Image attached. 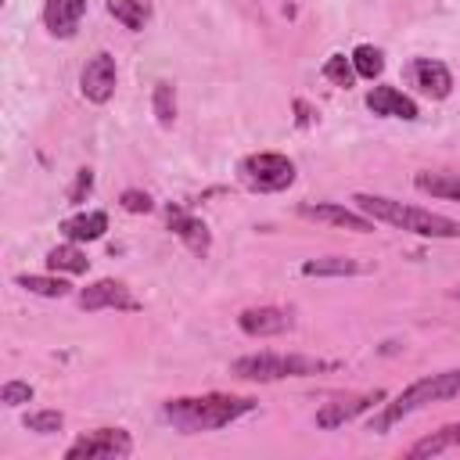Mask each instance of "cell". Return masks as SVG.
Instances as JSON below:
<instances>
[{
	"label": "cell",
	"instance_id": "obj_30",
	"mask_svg": "<svg viewBox=\"0 0 460 460\" xmlns=\"http://www.w3.org/2000/svg\"><path fill=\"white\" fill-rule=\"evenodd\" d=\"M449 295H453V298H460V284H456V288H453V291H449Z\"/></svg>",
	"mask_w": 460,
	"mask_h": 460
},
{
	"label": "cell",
	"instance_id": "obj_10",
	"mask_svg": "<svg viewBox=\"0 0 460 460\" xmlns=\"http://www.w3.org/2000/svg\"><path fill=\"white\" fill-rule=\"evenodd\" d=\"M165 219H169V230H172V234H176L198 259L208 255V248H212V234H208V226H205L198 216H190V212L169 205V208H165Z\"/></svg>",
	"mask_w": 460,
	"mask_h": 460
},
{
	"label": "cell",
	"instance_id": "obj_7",
	"mask_svg": "<svg viewBox=\"0 0 460 460\" xmlns=\"http://www.w3.org/2000/svg\"><path fill=\"white\" fill-rule=\"evenodd\" d=\"M115 58L108 54V50H97L86 65H83V72H79V90H83V97L86 101H93V104H104L111 93H115Z\"/></svg>",
	"mask_w": 460,
	"mask_h": 460
},
{
	"label": "cell",
	"instance_id": "obj_9",
	"mask_svg": "<svg viewBox=\"0 0 460 460\" xmlns=\"http://www.w3.org/2000/svg\"><path fill=\"white\" fill-rule=\"evenodd\" d=\"M381 399H385V392H381V388H374V392H359V395H345V399L323 402V406L316 410V424H320V428H338V424H345V420L359 417L363 410H370V406H374V402H381Z\"/></svg>",
	"mask_w": 460,
	"mask_h": 460
},
{
	"label": "cell",
	"instance_id": "obj_26",
	"mask_svg": "<svg viewBox=\"0 0 460 460\" xmlns=\"http://www.w3.org/2000/svg\"><path fill=\"white\" fill-rule=\"evenodd\" d=\"M61 424H65V417L58 410H40V413L25 417V428L36 431V435H54V431H61Z\"/></svg>",
	"mask_w": 460,
	"mask_h": 460
},
{
	"label": "cell",
	"instance_id": "obj_14",
	"mask_svg": "<svg viewBox=\"0 0 460 460\" xmlns=\"http://www.w3.org/2000/svg\"><path fill=\"white\" fill-rule=\"evenodd\" d=\"M367 108L374 115H385V119H406V122L417 119V104L402 90H395V86H374L367 93Z\"/></svg>",
	"mask_w": 460,
	"mask_h": 460
},
{
	"label": "cell",
	"instance_id": "obj_18",
	"mask_svg": "<svg viewBox=\"0 0 460 460\" xmlns=\"http://www.w3.org/2000/svg\"><path fill=\"white\" fill-rule=\"evenodd\" d=\"M367 270H370L367 262H356V259H345V255H327V259L302 262L305 277H349V273H367Z\"/></svg>",
	"mask_w": 460,
	"mask_h": 460
},
{
	"label": "cell",
	"instance_id": "obj_23",
	"mask_svg": "<svg viewBox=\"0 0 460 460\" xmlns=\"http://www.w3.org/2000/svg\"><path fill=\"white\" fill-rule=\"evenodd\" d=\"M352 65H356V75L377 79V75L385 72V54H381L377 47H370V43H359V47L352 50Z\"/></svg>",
	"mask_w": 460,
	"mask_h": 460
},
{
	"label": "cell",
	"instance_id": "obj_13",
	"mask_svg": "<svg viewBox=\"0 0 460 460\" xmlns=\"http://www.w3.org/2000/svg\"><path fill=\"white\" fill-rule=\"evenodd\" d=\"M410 75H413V83H417L428 97H435V101L449 97V90H453L449 68H446L442 61H435V58H417V61L410 65Z\"/></svg>",
	"mask_w": 460,
	"mask_h": 460
},
{
	"label": "cell",
	"instance_id": "obj_20",
	"mask_svg": "<svg viewBox=\"0 0 460 460\" xmlns=\"http://www.w3.org/2000/svg\"><path fill=\"white\" fill-rule=\"evenodd\" d=\"M47 266L50 270H65V273H86L90 259L75 248V241H68V244H58V248L47 252Z\"/></svg>",
	"mask_w": 460,
	"mask_h": 460
},
{
	"label": "cell",
	"instance_id": "obj_28",
	"mask_svg": "<svg viewBox=\"0 0 460 460\" xmlns=\"http://www.w3.org/2000/svg\"><path fill=\"white\" fill-rule=\"evenodd\" d=\"M90 190H93V172H90V169H79V172H75V183L68 187V201H72V205H79Z\"/></svg>",
	"mask_w": 460,
	"mask_h": 460
},
{
	"label": "cell",
	"instance_id": "obj_19",
	"mask_svg": "<svg viewBox=\"0 0 460 460\" xmlns=\"http://www.w3.org/2000/svg\"><path fill=\"white\" fill-rule=\"evenodd\" d=\"M453 446H460V424H446V428L431 431L428 438L413 442L410 446V456H438V453H446Z\"/></svg>",
	"mask_w": 460,
	"mask_h": 460
},
{
	"label": "cell",
	"instance_id": "obj_5",
	"mask_svg": "<svg viewBox=\"0 0 460 460\" xmlns=\"http://www.w3.org/2000/svg\"><path fill=\"white\" fill-rule=\"evenodd\" d=\"M237 176L248 190H259V194H273V190H284L295 183V162L277 155V151H259V155H248L241 158L237 165Z\"/></svg>",
	"mask_w": 460,
	"mask_h": 460
},
{
	"label": "cell",
	"instance_id": "obj_3",
	"mask_svg": "<svg viewBox=\"0 0 460 460\" xmlns=\"http://www.w3.org/2000/svg\"><path fill=\"white\" fill-rule=\"evenodd\" d=\"M460 395V370H442V374H428L420 381H413L410 388H402L392 402H385V410L377 417H370L367 431H388L392 424H399L402 417L417 413L420 406L428 402H442V399H453Z\"/></svg>",
	"mask_w": 460,
	"mask_h": 460
},
{
	"label": "cell",
	"instance_id": "obj_6",
	"mask_svg": "<svg viewBox=\"0 0 460 460\" xmlns=\"http://www.w3.org/2000/svg\"><path fill=\"white\" fill-rule=\"evenodd\" d=\"M133 453V438L129 431L122 428H97V431H86L79 435L65 456L68 460H119V456H129Z\"/></svg>",
	"mask_w": 460,
	"mask_h": 460
},
{
	"label": "cell",
	"instance_id": "obj_1",
	"mask_svg": "<svg viewBox=\"0 0 460 460\" xmlns=\"http://www.w3.org/2000/svg\"><path fill=\"white\" fill-rule=\"evenodd\" d=\"M259 402L248 395H223V392H208V395H183V399H169L162 406L165 420H172L180 431H212V428H226L237 417L252 413Z\"/></svg>",
	"mask_w": 460,
	"mask_h": 460
},
{
	"label": "cell",
	"instance_id": "obj_11",
	"mask_svg": "<svg viewBox=\"0 0 460 460\" xmlns=\"http://www.w3.org/2000/svg\"><path fill=\"white\" fill-rule=\"evenodd\" d=\"M237 327L252 338H270V334H284L291 327V313L277 309V305H259V309H244L237 316Z\"/></svg>",
	"mask_w": 460,
	"mask_h": 460
},
{
	"label": "cell",
	"instance_id": "obj_25",
	"mask_svg": "<svg viewBox=\"0 0 460 460\" xmlns=\"http://www.w3.org/2000/svg\"><path fill=\"white\" fill-rule=\"evenodd\" d=\"M323 79H331L334 86H352V79H356V65H352V58H345V54H331L327 65H323Z\"/></svg>",
	"mask_w": 460,
	"mask_h": 460
},
{
	"label": "cell",
	"instance_id": "obj_12",
	"mask_svg": "<svg viewBox=\"0 0 460 460\" xmlns=\"http://www.w3.org/2000/svg\"><path fill=\"white\" fill-rule=\"evenodd\" d=\"M83 14H86V0H47L43 4V22H47L50 36H58V40H72Z\"/></svg>",
	"mask_w": 460,
	"mask_h": 460
},
{
	"label": "cell",
	"instance_id": "obj_2",
	"mask_svg": "<svg viewBox=\"0 0 460 460\" xmlns=\"http://www.w3.org/2000/svg\"><path fill=\"white\" fill-rule=\"evenodd\" d=\"M352 201L374 223H388V226L410 230V234H420V237H460V223L449 219V216H438L431 208H417V205L381 198V194H356Z\"/></svg>",
	"mask_w": 460,
	"mask_h": 460
},
{
	"label": "cell",
	"instance_id": "obj_22",
	"mask_svg": "<svg viewBox=\"0 0 460 460\" xmlns=\"http://www.w3.org/2000/svg\"><path fill=\"white\" fill-rule=\"evenodd\" d=\"M18 288H25V291H32V295H43V298H65L72 284H68V280H61V277L22 273V277H18Z\"/></svg>",
	"mask_w": 460,
	"mask_h": 460
},
{
	"label": "cell",
	"instance_id": "obj_4",
	"mask_svg": "<svg viewBox=\"0 0 460 460\" xmlns=\"http://www.w3.org/2000/svg\"><path fill=\"white\" fill-rule=\"evenodd\" d=\"M338 363L316 359V356H298V352H252L230 363L234 377L244 381H284V377H309V374H323L334 370Z\"/></svg>",
	"mask_w": 460,
	"mask_h": 460
},
{
	"label": "cell",
	"instance_id": "obj_15",
	"mask_svg": "<svg viewBox=\"0 0 460 460\" xmlns=\"http://www.w3.org/2000/svg\"><path fill=\"white\" fill-rule=\"evenodd\" d=\"M298 212L309 216V219H320V223H334V226L356 230V234H370V230H374V219H370V216L352 212V208H345V205H302Z\"/></svg>",
	"mask_w": 460,
	"mask_h": 460
},
{
	"label": "cell",
	"instance_id": "obj_24",
	"mask_svg": "<svg viewBox=\"0 0 460 460\" xmlns=\"http://www.w3.org/2000/svg\"><path fill=\"white\" fill-rule=\"evenodd\" d=\"M155 115L162 126H172L176 122V90L169 79H158L155 83Z\"/></svg>",
	"mask_w": 460,
	"mask_h": 460
},
{
	"label": "cell",
	"instance_id": "obj_16",
	"mask_svg": "<svg viewBox=\"0 0 460 460\" xmlns=\"http://www.w3.org/2000/svg\"><path fill=\"white\" fill-rule=\"evenodd\" d=\"M108 230V216L101 212V208H93V212H75V216H68V219H61V234L68 237V241H97L101 234Z\"/></svg>",
	"mask_w": 460,
	"mask_h": 460
},
{
	"label": "cell",
	"instance_id": "obj_8",
	"mask_svg": "<svg viewBox=\"0 0 460 460\" xmlns=\"http://www.w3.org/2000/svg\"><path fill=\"white\" fill-rule=\"evenodd\" d=\"M79 305L83 309H140V302L129 295V288L122 284V280H93V284H86L83 291H79Z\"/></svg>",
	"mask_w": 460,
	"mask_h": 460
},
{
	"label": "cell",
	"instance_id": "obj_17",
	"mask_svg": "<svg viewBox=\"0 0 460 460\" xmlns=\"http://www.w3.org/2000/svg\"><path fill=\"white\" fill-rule=\"evenodd\" d=\"M413 187L431 194V198H446V201H460V169L453 172H417L413 176Z\"/></svg>",
	"mask_w": 460,
	"mask_h": 460
},
{
	"label": "cell",
	"instance_id": "obj_21",
	"mask_svg": "<svg viewBox=\"0 0 460 460\" xmlns=\"http://www.w3.org/2000/svg\"><path fill=\"white\" fill-rule=\"evenodd\" d=\"M108 14L111 18H119L126 29H133V32H140L144 25H147V4L144 0H108Z\"/></svg>",
	"mask_w": 460,
	"mask_h": 460
},
{
	"label": "cell",
	"instance_id": "obj_27",
	"mask_svg": "<svg viewBox=\"0 0 460 460\" xmlns=\"http://www.w3.org/2000/svg\"><path fill=\"white\" fill-rule=\"evenodd\" d=\"M32 399V385L29 381H7L4 388H0V402L4 406H22V402H29Z\"/></svg>",
	"mask_w": 460,
	"mask_h": 460
},
{
	"label": "cell",
	"instance_id": "obj_29",
	"mask_svg": "<svg viewBox=\"0 0 460 460\" xmlns=\"http://www.w3.org/2000/svg\"><path fill=\"white\" fill-rule=\"evenodd\" d=\"M122 208H126V212H151L155 201H151V194H144V190H126V194H122Z\"/></svg>",
	"mask_w": 460,
	"mask_h": 460
}]
</instances>
